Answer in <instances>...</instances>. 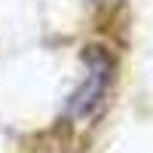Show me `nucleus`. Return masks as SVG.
Here are the masks:
<instances>
[{"label":"nucleus","mask_w":153,"mask_h":153,"mask_svg":"<svg viewBox=\"0 0 153 153\" xmlns=\"http://www.w3.org/2000/svg\"><path fill=\"white\" fill-rule=\"evenodd\" d=\"M83 61H86V80H83V86L76 89V92L71 95V101H68V113L76 117V120L92 117V113L101 107L104 92L110 86V58L101 52L98 46H89Z\"/></svg>","instance_id":"1"}]
</instances>
